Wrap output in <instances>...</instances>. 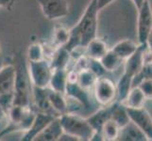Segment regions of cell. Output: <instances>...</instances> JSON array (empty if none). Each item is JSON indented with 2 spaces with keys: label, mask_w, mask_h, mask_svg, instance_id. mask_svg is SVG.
<instances>
[{
  "label": "cell",
  "mask_w": 152,
  "mask_h": 141,
  "mask_svg": "<svg viewBox=\"0 0 152 141\" xmlns=\"http://www.w3.org/2000/svg\"><path fill=\"white\" fill-rule=\"evenodd\" d=\"M98 12L96 0H91L80 21L70 30L69 40L64 46L72 52L78 47H85L92 40L96 38L98 27Z\"/></svg>",
  "instance_id": "cell-1"
},
{
  "label": "cell",
  "mask_w": 152,
  "mask_h": 141,
  "mask_svg": "<svg viewBox=\"0 0 152 141\" xmlns=\"http://www.w3.org/2000/svg\"><path fill=\"white\" fill-rule=\"evenodd\" d=\"M64 132L77 137L78 140H92L95 130L87 119L75 114H62L60 116Z\"/></svg>",
  "instance_id": "cell-2"
},
{
  "label": "cell",
  "mask_w": 152,
  "mask_h": 141,
  "mask_svg": "<svg viewBox=\"0 0 152 141\" xmlns=\"http://www.w3.org/2000/svg\"><path fill=\"white\" fill-rule=\"evenodd\" d=\"M28 74L26 72L23 63H19L16 68V79L13 90V104L29 106V82Z\"/></svg>",
  "instance_id": "cell-3"
},
{
  "label": "cell",
  "mask_w": 152,
  "mask_h": 141,
  "mask_svg": "<svg viewBox=\"0 0 152 141\" xmlns=\"http://www.w3.org/2000/svg\"><path fill=\"white\" fill-rule=\"evenodd\" d=\"M53 69L50 64L44 59L38 61H29L28 77L33 87H46L49 85Z\"/></svg>",
  "instance_id": "cell-4"
},
{
  "label": "cell",
  "mask_w": 152,
  "mask_h": 141,
  "mask_svg": "<svg viewBox=\"0 0 152 141\" xmlns=\"http://www.w3.org/2000/svg\"><path fill=\"white\" fill-rule=\"evenodd\" d=\"M137 38L139 44H146L152 32V8L149 0H145L138 9Z\"/></svg>",
  "instance_id": "cell-5"
},
{
  "label": "cell",
  "mask_w": 152,
  "mask_h": 141,
  "mask_svg": "<svg viewBox=\"0 0 152 141\" xmlns=\"http://www.w3.org/2000/svg\"><path fill=\"white\" fill-rule=\"evenodd\" d=\"M96 102L102 106H110L115 102L117 97V87L109 78L98 77L94 87Z\"/></svg>",
  "instance_id": "cell-6"
},
{
  "label": "cell",
  "mask_w": 152,
  "mask_h": 141,
  "mask_svg": "<svg viewBox=\"0 0 152 141\" xmlns=\"http://www.w3.org/2000/svg\"><path fill=\"white\" fill-rule=\"evenodd\" d=\"M44 16L48 20H58L69 13L67 0H37Z\"/></svg>",
  "instance_id": "cell-7"
},
{
  "label": "cell",
  "mask_w": 152,
  "mask_h": 141,
  "mask_svg": "<svg viewBox=\"0 0 152 141\" xmlns=\"http://www.w3.org/2000/svg\"><path fill=\"white\" fill-rule=\"evenodd\" d=\"M127 111L130 121L145 134L148 140L152 141V117L150 113L144 106L140 108H127Z\"/></svg>",
  "instance_id": "cell-8"
},
{
  "label": "cell",
  "mask_w": 152,
  "mask_h": 141,
  "mask_svg": "<svg viewBox=\"0 0 152 141\" xmlns=\"http://www.w3.org/2000/svg\"><path fill=\"white\" fill-rule=\"evenodd\" d=\"M58 116H53V115L46 114L43 112H39L38 114H35V117L30 127L26 131V134L23 137L22 140L24 141H33L35 137L42 130H43L46 125H48L52 119Z\"/></svg>",
  "instance_id": "cell-9"
},
{
  "label": "cell",
  "mask_w": 152,
  "mask_h": 141,
  "mask_svg": "<svg viewBox=\"0 0 152 141\" xmlns=\"http://www.w3.org/2000/svg\"><path fill=\"white\" fill-rule=\"evenodd\" d=\"M64 133L60 116L54 118L52 121L36 135L33 141H57Z\"/></svg>",
  "instance_id": "cell-10"
},
{
  "label": "cell",
  "mask_w": 152,
  "mask_h": 141,
  "mask_svg": "<svg viewBox=\"0 0 152 141\" xmlns=\"http://www.w3.org/2000/svg\"><path fill=\"white\" fill-rule=\"evenodd\" d=\"M16 79V68L12 65L3 66L0 70V95L13 92Z\"/></svg>",
  "instance_id": "cell-11"
},
{
  "label": "cell",
  "mask_w": 152,
  "mask_h": 141,
  "mask_svg": "<svg viewBox=\"0 0 152 141\" xmlns=\"http://www.w3.org/2000/svg\"><path fill=\"white\" fill-rule=\"evenodd\" d=\"M33 97L36 106L39 108L40 112L50 114L53 116H60L51 106L48 99V90H46V87H33Z\"/></svg>",
  "instance_id": "cell-12"
},
{
  "label": "cell",
  "mask_w": 152,
  "mask_h": 141,
  "mask_svg": "<svg viewBox=\"0 0 152 141\" xmlns=\"http://www.w3.org/2000/svg\"><path fill=\"white\" fill-rule=\"evenodd\" d=\"M114 103H113L110 106H103V108L99 109L95 114H93L90 118H88V121L90 122L92 125L93 129L95 130V133H99L101 132V128L104 125V123L107 121L112 119V114L114 107Z\"/></svg>",
  "instance_id": "cell-13"
},
{
  "label": "cell",
  "mask_w": 152,
  "mask_h": 141,
  "mask_svg": "<svg viewBox=\"0 0 152 141\" xmlns=\"http://www.w3.org/2000/svg\"><path fill=\"white\" fill-rule=\"evenodd\" d=\"M117 140L126 141H148V137L130 121L126 126L120 128Z\"/></svg>",
  "instance_id": "cell-14"
},
{
  "label": "cell",
  "mask_w": 152,
  "mask_h": 141,
  "mask_svg": "<svg viewBox=\"0 0 152 141\" xmlns=\"http://www.w3.org/2000/svg\"><path fill=\"white\" fill-rule=\"evenodd\" d=\"M145 101L146 98L143 91L138 86H135L130 88L127 96L120 103L127 108H140L145 106Z\"/></svg>",
  "instance_id": "cell-15"
},
{
  "label": "cell",
  "mask_w": 152,
  "mask_h": 141,
  "mask_svg": "<svg viewBox=\"0 0 152 141\" xmlns=\"http://www.w3.org/2000/svg\"><path fill=\"white\" fill-rule=\"evenodd\" d=\"M85 48L89 59H97V60L100 59L109 50L107 43L102 39H99L97 37L92 40L87 44Z\"/></svg>",
  "instance_id": "cell-16"
},
{
  "label": "cell",
  "mask_w": 152,
  "mask_h": 141,
  "mask_svg": "<svg viewBox=\"0 0 152 141\" xmlns=\"http://www.w3.org/2000/svg\"><path fill=\"white\" fill-rule=\"evenodd\" d=\"M139 45V43H136L132 40H123L115 44L112 50L123 60H125L138 49Z\"/></svg>",
  "instance_id": "cell-17"
},
{
  "label": "cell",
  "mask_w": 152,
  "mask_h": 141,
  "mask_svg": "<svg viewBox=\"0 0 152 141\" xmlns=\"http://www.w3.org/2000/svg\"><path fill=\"white\" fill-rule=\"evenodd\" d=\"M49 85L51 87V90L64 93L67 85V72L65 69L53 70Z\"/></svg>",
  "instance_id": "cell-18"
},
{
  "label": "cell",
  "mask_w": 152,
  "mask_h": 141,
  "mask_svg": "<svg viewBox=\"0 0 152 141\" xmlns=\"http://www.w3.org/2000/svg\"><path fill=\"white\" fill-rule=\"evenodd\" d=\"M62 94L64 93L55 91L53 90H48V99L51 106L60 116L65 114L68 110V103Z\"/></svg>",
  "instance_id": "cell-19"
},
{
  "label": "cell",
  "mask_w": 152,
  "mask_h": 141,
  "mask_svg": "<svg viewBox=\"0 0 152 141\" xmlns=\"http://www.w3.org/2000/svg\"><path fill=\"white\" fill-rule=\"evenodd\" d=\"M99 61H100V63L104 67V69L106 70V72H113L118 69L124 60L115 54L112 49H109L107 53L99 59Z\"/></svg>",
  "instance_id": "cell-20"
},
{
  "label": "cell",
  "mask_w": 152,
  "mask_h": 141,
  "mask_svg": "<svg viewBox=\"0 0 152 141\" xmlns=\"http://www.w3.org/2000/svg\"><path fill=\"white\" fill-rule=\"evenodd\" d=\"M112 119L118 125L119 128L126 126L130 121L127 108L120 102H115L114 103V107L112 114Z\"/></svg>",
  "instance_id": "cell-21"
},
{
  "label": "cell",
  "mask_w": 152,
  "mask_h": 141,
  "mask_svg": "<svg viewBox=\"0 0 152 141\" xmlns=\"http://www.w3.org/2000/svg\"><path fill=\"white\" fill-rule=\"evenodd\" d=\"M97 78L98 77L94 74L90 69H87L85 71L78 72L77 83L81 88H83V90H89L90 88H93L95 87Z\"/></svg>",
  "instance_id": "cell-22"
},
{
  "label": "cell",
  "mask_w": 152,
  "mask_h": 141,
  "mask_svg": "<svg viewBox=\"0 0 152 141\" xmlns=\"http://www.w3.org/2000/svg\"><path fill=\"white\" fill-rule=\"evenodd\" d=\"M119 126L115 123L113 119H109L101 128V137L103 140H108V141H113V140H117L118 134H119Z\"/></svg>",
  "instance_id": "cell-23"
},
{
  "label": "cell",
  "mask_w": 152,
  "mask_h": 141,
  "mask_svg": "<svg viewBox=\"0 0 152 141\" xmlns=\"http://www.w3.org/2000/svg\"><path fill=\"white\" fill-rule=\"evenodd\" d=\"M69 51L66 50L64 46H61V48L55 53L53 59H52L50 64L52 69H65L68 61H69Z\"/></svg>",
  "instance_id": "cell-24"
},
{
  "label": "cell",
  "mask_w": 152,
  "mask_h": 141,
  "mask_svg": "<svg viewBox=\"0 0 152 141\" xmlns=\"http://www.w3.org/2000/svg\"><path fill=\"white\" fill-rule=\"evenodd\" d=\"M28 59L29 61H38L43 59V47H42L39 43H33L29 46L28 48Z\"/></svg>",
  "instance_id": "cell-25"
},
{
  "label": "cell",
  "mask_w": 152,
  "mask_h": 141,
  "mask_svg": "<svg viewBox=\"0 0 152 141\" xmlns=\"http://www.w3.org/2000/svg\"><path fill=\"white\" fill-rule=\"evenodd\" d=\"M137 86L145 94L146 100H152V77L143 78Z\"/></svg>",
  "instance_id": "cell-26"
},
{
  "label": "cell",
  "mask_w": 152,
  "mask_h": 141,
  "mask_svg": "<svg viewBox=\"0 0 152 141\" xmlns=\"http://www.w3.org/2000/svg\"><path fill=\"white\" fill-rule=\"evenodd\" d=\"M69 35H70V31L67 30L64 27H59L55 30V40L58 43L61 44V46H64L68 40H69Z\"/></svg>",
  "instance_id": "cell-27"
},
{
  "label": "cell",
  "mask_w": 152,
  "mask_h": 141,
  "mask_svg": "<svg viewBox=\"0 0 152 141\" xmlns=\"http://www.w3.org/2000/svg\"><path fill=\"white\" fill-rule=\"evenodd\" d=\"M13 92H8L0 95V106L8 114L9 110L13 106Z\"/></svg>",
  "instance_id": "cell-28"
},
{
  "label": "cell",
  "mask_w": 152,
  "mask_h": 141,
  "mask_svg": "<svg viewBox=\"0 0 152 141\" xmlns=\"http://www.w3.org/2000/svg\"><path fill=\"white\" fill-rule=\"evenodd\" d=\"M89 69H90L97 77L104 76V74H106V70L104 69V67L100 63V61L97 60V59H90Z\"/></svg>",
  "instance_id": "cell-29"
},
{
  "label": "cell",
  "mask_w": 152,
  "mask_h": 141,
  "mask_svg": "<svg viewBox=\"0 0 152 141\" xmlns=\"http://www.w3.org/2000/svg\"><path fill=\"white\" fill-rule=\"evenodd\" d=\"M14 0H0V9L10 10L13 6Z\"/></svg>",
  "instance_id": "cell-30"
},
{
  "label": "cell",
  "mask_w": 152,
  "mask_h": 141,
  "mask_svg": "<svg viewBox=\"0 0 152 141\" xmlns=\"http://www.w3.org/2000/svg\"><path fill=\"white\" fill-rule=\"evenodd\" d=\"M67 141V140H69V141H77L78 139L75 137H73V135L69 134H67L65 132L62 133V134L61 135V137L59 138V141Z\"/></svg>",
  "instance_id": "cell-31"
},
{
  "label": "cell",
  "mask_w": 152,
  "mask_h": 141,
  "mask_svg": "<svg viewBox=\"0 0 152 141\" xmlns=\"http://www.w3.org/2000/svg\"><path fill=\"white\" fill-rule=\"evenodd\" d=\"M114 0H96L97 3V7L99 9V10L104 9L105 7H107L108 5H110L112 2H113Z\"/></svg>",
  "instance_id": "cell-32"
},
{
  "label": "cell",
  "mask_w": 152,
  "mask_h": 141,
  "mask_svg": "<svg viewBox=\"0 0 152 141\" xmlns=\"http://www.w3.org/2000/svg\"><path fill=\"white\" fill-rule=\"evenodd\" d=\"M6 121H9V119H8V114L1 107V106H0V124L5 122Z\"/></svg>",
  "instance_id": "cell-33"
},
{
  "label": "cell",
  "mask_w": 152,
  "mask_h": 141,
  "mask_svg": "<svg viewBox=\"0 0 152 141\" xmlns=\"http://www.w3.org/2000/svg\"><path fill=\"white\" fill-rule=\"evenodd\" d=\"M132 1L133 2V4H134L135 8L138 9H139L141 6H142L143 3L145 1V0H132Z\"/></svg>",
  "instance_id": "cell-34"
},
{
  "label": "cell",
  "mask_w": 152,
  "mask_h": 141,
  "mask_svg": "<svg viewBox=\"0 0 152 141\" xmlns=\"http://www.w3.org/2000/svg\"><path fill=\"white\" fill-rule=\"evenodd\" d=\"M146 44H148V46L152 50V32L149 35V37L148 39V41H146Z\"/></svg>",
  "instance_id": "cell-35"
},
{
  "label": "cell",
  "mask_w": 152,
  "mask_h": 141,
  "mask_svg": "<svg viewBox=\"0 0 152 141\" xmlns=\"http://www.w3.org/2000/svg\"><path fill=\"white\" fill-rule=\"evenodd\" d=\"M3 59L1 57V56H0V70H1V68L3 67Z\"/></svg>",
  "instance_id": "cell-36"
},
{
  "label": "cell",
  "mask_w": 152,
  "mask_h": 141,
  "mask_svg": "<svg viewBox=\"0 0 152 141\" xmlns=\"http://www.w3.org/2000/svg\"><path fill=\"white\" fill-rule=\"evenodd\" d=\"M0 52H1V50H0Z\"/></svg>",
  "instance_id": "cell-37"
}]
</instances>
